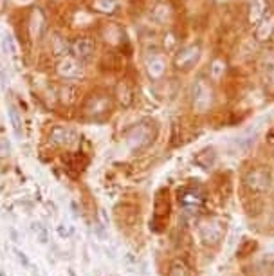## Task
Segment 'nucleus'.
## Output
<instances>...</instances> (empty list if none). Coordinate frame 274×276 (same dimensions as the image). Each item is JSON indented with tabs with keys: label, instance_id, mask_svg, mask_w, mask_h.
I'll return each mask as SVG.
<instances>
[{
	"label": "nucleus",
	"instance_id": "nucleus-15",
	"mask_svg": "<svg viewBox=\"0 0 274 276\" xmlns=\"http://www.w3.org/2000/svg\"><path fill=\"white\" fill-rule=\"evenodd\" d=\"M90 105H92V108H96L94 114H99V112H107L108 108H110V101H108L107 98H99V96L92 98Z\"/></svg>",
	"mask_w": 274,
	"mask_h": 276
},
{
	"label": "nucleus",
	"instance_id": "nucleus-21",
	"mask_svg": "<svg viewBox=\"0 0 274 276\" xmlns=\"http://www.w3.org/2000/svg\"><path fill=\"white\" fill-rule=\"evenodd\" d=\"M11 153V145L6 137H0V157H8Z\"/></svg>",
	"mask_w": 274,
	"mask_h": 276
},
{
	"label": "nucleus",
	"instance_id": "nucleus-26",
	"mask_svg": "<svg viewBox=\"0 0 274 276\" xmlns=\"http://www.w3.org/2000/svg\"><path fill=\"white\" fill-rule=\"evenodd\" d=\"M262 276H274V264H269L265 269V272H263Z\"/></svg>",
	"mask_w": 274,
	"mask_h": 276
},
{
	"label": "nucleus",
	"instance_id": "nucleus-29",
	"mask_svg": "<svg viewBox=\"0 0 274 276\" xmlns=\"http://www.w3.org/2000/svg\"><path fill=\"white\" fill-rule=\"evenodd\" d=\"M217 2H218V4H222V2H227V0H217Z\"/></svg>",
	"mask_w": 274,
	"mask_h": 276
},
{
	"label": "nucleus",
	"instance_id": "nucleus-3",
	"mask_svg": "<svg viewBox=\"0 0 274 276\" xmlns=\"http://www.w3.org/2000/svg\"><path fill=\"white\" fill-rule=\"evenodd\" d=\"M198 235H200L204 244L215 245L222 240V226L218 220L215 219H206L198 224Z\"/></svg>",
	"mask_w": 274,
	"mask_h": 276
},
{
	"label": "nucleus",
	"instance_id": "nucleus-19",
	"mask_svg": "<svg viewBox=\"0 0 274 276\" xmlns=\"http://www.w3.org/2000/svg\"><path fill=\"white\" fill-rule=\"evenodd\" d=\"M2 49H4L6 53H9V54L16 53V45H15V42H13V38L9 35H6L4 40H2Z\"/></svg>",
	"mask_w": 274,
	"mask_h": 276
},
{
	"label": "nucleus",
	"instance_id": "nucleus-5",
	"mask_svg": "<svg viewBox=\"0 0 274 276\" xmlns=\"http://www.w3.org/2000/svg\"><path fill=\"white\" fill-rule=\"evenodd\" d=\"M150 139H152V135H150V130H146L145 127H137V128H133V130L128 134V137H126V143L130 145V148L141 150V148H145V146L150 145Z\"/></svg>",
	"mask_w": 274,
	"mask_h": 276
},
{
	"label": "nucleus",
	"instance_id": "nucleus-4",
	"mask_svg": "<svg viewBox=\"0 0 274 276\" xmlns=\"http://www.w3.org/2000/svg\"><path fill=\"white\" fill-rule=\"evenodd\" d=\"M200 56V49L198 45H188L184 49H180L175 56V65L177 69H190L195 61Z\"/></svg>",
	"mask_w": 274,
	"mask_h": 276
},
{
	"label": "nucleus",
	"instance_id": "nucleus-1",
	"mask_svg": "<svg viewBox=\"0 0 274 276\" xmlns=\"http://www.w3.org/2000/svg\"><path fill=\"white\" fill-rule=\"evenodd\" d=\"M191 96H193V108L200 114L210 110L211 103H213V90L204 80H197L193 83V90H191Z\"/></svg>",
	"mask_w": 274,
	"mask_h": 276
},
{
	"label": "nucleus",
	"instance_id": "nucleus-8",
	"mask_svg": "<svg viewBox=\"0 0 274 276\" xmlns=\"http://www.w3.org/2000/svg\"><path fill=\"white\" fill-rule=\"evenodd\" d=\"M272 33H274V16H267V18H263L258 24L255 36L258 42H265V40H269L272 36Z\"/></svg>",
	"mask_w": 274,
	"mask_h": 276
},
{
	"label": "nucleus",
	"instance_id": "nucleus-12",
	"mask_svg": "<svg viewBox=\"0 0 274 276\" xmlns=\"http://www.w3.org/2000/svg\"><path fill=\"white\" fill-rule=\"evenodd\" d=\"M9 119H11V125H13V130H15L16 137H22V119L18 116V110H16L15 105H9Z\"/></svg>",
	"mask_w": 274,
	"mask_h": 276
},
{
	"label": "nucleus",
	"instance_id": "nucleus-6",
	"mask_svg": "<svg viewBox=\"0 0 274 276\" xmlns=\"http://www.w3.org/2000/svg\"><path fill=\"white\" fill-rule=\"evenodd\" d=\"M58 73L63 78H78L81 74V65L73 58H65L58 63Z\"/></svg>",
	"mask_w": 274,
	"mask_h": 276
},
{
	"label": "nucleus",
	"instance_id": "nucleus-25",
	"mask_svg": "<svg viewBox=\"0 0 274 276\" xmlns=\"http://www.w3.org/2000/svg\"><path fill=\"white\" fill-rule=\"evenodd\" d=\"M99 219L103 220V226H105V227L108 226V217H107V211H105V210H99Z\"/></svg>",
	"mask_w": 274,
	"mask_h": 276
},
{
	"label": "nucleus",
	"instance_id": "nucleus-16",
	"mask_svg": "<svg viewBox=\"0 0 274 276\" xmlns=\"http://www.w3.org/2000/svg\"><path fill=\"white\" fill-rule=\"evenodd\" d=\"M224 71H225V63L222 60H215L213 63H211V67H210V74H211V78H215V80L222 78Z\"/></svg>",
	"mask_w": 274,
	"mask_h": 276
},
{
	"label": "nucleus",
	"instance_id": "nucleus-30",
	"mask_svg": "<svg viewBox=\"0 0 274 276\" xmlns=\"http://www.w3.org/2000/svg\"><path fill=\"white\" fill-rule=\"evenodd\" d=\"M22 2H29V0H22Z\"/></svg>",
	"mask_w": 274,
	"mask_h": 276
},
{
	"label": "nucleus",
	"instance_id": "nucleus-28",
	"mask_svg": "<svg viewBox=\"0 0 274 276\" xmlns=\"http://www.w3.org/2000/svg\"><path fill=\"white\" fill-rule=\"evenodd\" d=\"M105 251H107V257H110V258H112V260H114V258H116V255H114V251H112V249H105Z\"/></svg>",
	"mask_w": 274,
	"mask_h": 276
},
{
	"label": "nucleus",
	"instance_id": "nucleus-23",
	"mask_svg": "<svg viewBox=\"0 0 274 276\" xmlns=\"http://www.w3.org/2000/svg\"><path fill=\"white\" fill-rule=\"evenodd\" d=\"M68 231H73V227H71V229H67V227H65V224H60V226H58V235H60L61 238H67Z\"/></svg>",
	"mask_w": 274,
	"mask_h": 276
},
{
	"label": "nucleus",
	"instance_id": "nucleus-27",
	"mask_svg": "<svg viewBox=\"0 0 274 276\" xmlns=\"http://www.w3.org/2000/svg\"><path fill=\"white\" fill-rule=\"evenodd\" d=\"M31 274L33 276H40V271H38V267H34V265H31Z\"/></svg>",
	"mask_w": 274,
	"mask_h": 276
},
{
	"label": "nucleus",
	"instance_id": "nucleus-10",
	"mask_svg": "<svg viewBox=\"0 0 274 276\" xmlns=\"http://www.w3.org/2000/svg\"><path fill=\"white\" fill-rule=\"evenodd\" d=\"M74 53H76V56L81 58V60H88V58L92 56V53H94V43H92L90 40H78V42L74 43Z\"/></svg>",
	"mask_w": 274,
	"mask_h": 276
},
{
	"label": "nucleus",
	"instance_id": "nucleus-13",
	"mask_svg": "<svg viewBox=\"0 0 274 276\" xmlns=\"http://www.w3.org/2000/svg\"><path fill=\"white\" fill-rule=\"evenodd\" d=\"M31 229L36 235V240H38L40 244H47V242H49V233H47L45 226H42V222H33L31 224Z\"/></svg>",
	"mask_w": 274,
	"mask_h": 276
},
{
	"label": "nucleus",
	"instance_id": "nucleus-18",
	"mask_svg": "<svg viewBox=\"0 0 274 276\" xmlns=\"http://www.w3.org/2000/svg\"><path fill=\"white\" fill-rule=\"evenodd\" d=\"M168 15H170V8L164 4L157 6L155 11H153V16H155V20H159V22H164V20L168 18Z\"/></svg>",
	"mask_w": 274,
	"mask_h": 276
},
{
	"label": "nucleus",
	"instance_id": "nucleus-7",
	"mask_svg": "<svg viewBox=\"0 0 274 276\" xmlns=\"http://www.w3.org/2000/svg\"><path fill=\"white\" fill-rule=\"evenodd\" d=\"M146 71H148V76L152 80H159V78H163L164 71H166V61L161 56H152L146 61Z\"/></svg>",
	"mask_w": 274,
	"mask_h": 276
},
{
	"label": "nucleus",
	"instance_id": "nucleus-17",
	"mask_svg": "<svg viewBox=\"0 0 274 276\" xmlns=\"http://www.w3.org/2000/svg\"><path fill=\"white\" fill-rule=\"evenodd\" d=\"M13 253H15L16 260H18V264L22 265V267H26V269H29V267H31L29 258H27V255L24 253L22 249H18V247H13Z\"/></svg>",
	"mask_w": 274,
	"mask_h": 276
},
{
	"label": "nucleus",
	"instance_id": "nucleus-20",
	"mask_svg": "<svg viewBox=\"0 0 274 276\" xmlns=\"http://www.w3.org/2000/svg\"><path fill=\"white\" fill-rule=\"evenodd\" d=\"M263 73H265V78L270 85H274V60L267 61L265 67H263Z\"/></svg>",
	"mask_w": 274,
	"mask_h": 276
},
{
	"label": "nucleus",
	"instance_id": "nucleus-22",
	"mask_svg": "<svg viewBox=\"0 0 274 276\" xmlns=\"http://www.w3.org/2000/svg\"><path fill=\"white\" fill-rule=\"evenodd\" d=\"M98 6H99V8H103V11H112V8H114V2H112V0H99Z\"/></svg>",
	"mask_w": 274,
	"mask_h": 276
},
{
	"label": "nucleus",
	"instance_id": "nucleus-14",
	"mask_svg": "<svg viewBox=\"0 0 274 276\" xmlns=\"http://www.w3.org/2000/svg\"><path fill=\"white\" fill-rule=\"evenodd\" d=\"M168 276H190V271H188L186 264L180 260H175L170 265V271H168Z\"/></svg>",
	"mask_w": 274,
	"mask_h": 276
},
{
	"label": "nucleus",
	"instance_id": "nucleus-11",
	"mask_svg": "<svg viewBox=\"0 0 274 276\" xmlns=\"http://www.w3.org/2000/svg\"><path fill=\"white\" fill-rule=\"evenodd\" d=\"M71 132L67 130V128L63 127H54L53 130H51L49 134V141L53 143V145H68V137H71Z\"/></svg>",
	"mask_w": 274,
	"mask_h": 276
},
{
	"label": "nucleus",
	"instance_id": "nucleus-9",
	"mask_svg": "<svg viewBox=\"0 0 274 276\" xmlns=\"http://www.w3.org/2000/svg\"><path fill=\"white\" fill-rule=\"evenodd\" d=\"M267 11V2L265 0H253L251 8H249V22L251 24H260L265 16Z\"/></svg>",
	"mask_w": 274,
	"mask_h": 276
},
{
	"label": "nucleus",
	"instance_id": "nucleus-2",
	"mask_svg": "<svg viewBox=\"0 0 274 276\" xmlns=\"http://www.w3.org/2000/svg\"><path fill=\"white\" fill-rule=\"evenodd\" d=\"M270 173L265 168H253L245 173L244 182L247 188L255 190V192H265L270 188Z\"/></svg>",
	"mask_w": 274,
	"mask_h": 276
},
{
	"label": "nucleus",
	"instance_id": "nucleus-24",
	"mask_svg": "<svg viewBox=\"0 0 274 276\" xmlns=\"http://www.w3.org/2000/svg\"><path fill=\"white\" fill-rule=\"evenodd\" d=\"M9 237H11L13 242H18L20 240V235H18V231H16L15 227H9Z\"/></svg>",
	"mask_w": 274,
	"mask_h": 276
}]
</instances>
